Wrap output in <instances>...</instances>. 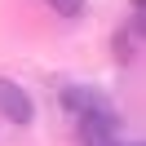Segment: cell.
Returning <instances> with one entry per match:
<instances>
[{
	"mask_svg": "<svg viewBox=\"0 0 146 146\" xmlns=\"http://www.w3.org/2000/svg\"><path fill=\"white\" fill-rule=\"evenodd\" d=\"M115 137H119V111L111 102L80 115V142L84 146H115Z\"/></svg>",
	"mask_w": 146,
	"mask_h": 146,
	"instance_id": "1",
	"label": "cell"
},
{
	"mask_svg": "<svg viewBox=\"0 0 146 146\" xmlns=\"http://www.w3.org/2000/svg\"><path fill=\"white\" fill-rule=\"evenodd\" d=\"M0 115L9 119V124H31V119H36V106H31V93L22 89V84L5 80V75H0Z\"/></svg>",
	"mask_w": 146,
	"mask_h": 146,
	"instance_id": "2",
	"label": "cell"
},
{
	"mask_svg": "<svg viewBox=\"0 0 146 146\" xmlns=\"http://www.w3.org/2000/svg\"><path fill=\"white\" fill-rule=\"evenodd\" d=\"M102 102H111L102 89H93V84H62V106L71 111V115H84V111L102 106Z\"/></svg>",
	"mask_w": 146,
	"mask_h": 146,
	"instance_id": "3",
	"label": "cell"
},
{
	"mask_svg": "<svg viewBox=\"0 0 146 146\" xmlns=\"http://www.w3.org/2000/svg\"><path fill=\"white\" fill-rule=\"evenodd\" d=\"M49 9L62 13V18H80V13H84V0H49Z\"/></svg>",
	"mask_w": 146,
	"mask_h": 146,
	"instance_id": "4",
	"label": "cell"
},
{
	"mask_svg": "<svg viewBox=\"0 0 146 146\" xmlns=\"http://www.w3.org/2000/svg\"><path fill=\"white\" fill-rule=\"evenodd\" d=\"M115 146H124V142H115ZM128 146H133V142H128Z\"/></svg>",
	"mask_w": 146,
	"mask_h": 146,
	"instance_id": "5",
	"label": "cell"
}]
</instances>
